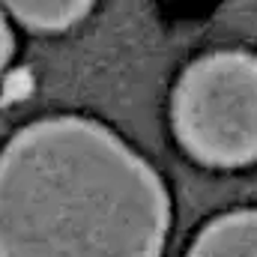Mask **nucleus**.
Listing matches in <instances>:
<instances>
[{"instance_id": "obj_6", "label": "nucleus", "mask_w": 257, "mask_h": 257, "mask_svg": "<svg viewBox=\"0 0 257 257\" xmlns=\"http://www.w3.org/2000/svg\"><path fill=\"white\" fill-rule=\"evenodd\" d=\"M9 54H12V33H9V27L3 24V63L9 60Z\"/></svg>"}, {"instance_id": "obj_2", "label": "nucleus", "mask_w": 257, "mask_h": 257, "mask_svg": "<svg viewBox=\"0 0 257 257\" xmlns=\"http://www.w3.org/2000/svg\"><path fill=\"white\" fill-rule=\"evenodd\" d=\"M171 120L180 144L203 165L257 162V57L212 51L194 60L174 87Z\"/></svg>"}, {"instance_id": "obj_5", "label": "nucleus", "mask_w": 257, "mask_h": 257, "mask_svg": "<svg viewBox=\"0 0 257 257\" xmlns=\"http://www.w3.org/2000/svg\"><path fill=\"white\" fill-rule=\"evenodd\" d=\"M30 87H33V81H30L27 72L9 75V78H6V87H3V102H15V99H21Z\"/></svg>"}, {"instance_id": "obj_4", "label": "nucleus", "mask_w": 257, "mask_h": 257, "mask_svg": "<svg viewBox=\"0 0 257 257\" xmlns=\"http://www.w3.org/2000/svg\"><path fill=\"white\" fill-rule=\"evenodd\" d=\"M93 3H21V0H9L6 9L27 27L39 30V33H60L66 27L78 24Z\"/></svg>"}, {"instance_id": "obj_1", "label": "nucleus", "mask_w": 257, "mask_h": 257, "mask_svg": "<svg viewBox=\"0 0 257 257\" xmlns=\"http://www.w3.org/2000/svg\"><path fill=\"white\" fill-rule=\"evenodd\" d=\"M171 197L96 120L48 117L0 159V257H162Z\"/></svg>"}, {"instance_id": "obj_3", "label": "nucleus", "mask_w": 257, "mask_h": 257, "mask_svg": "<svg viewBox=\"0 0 257 257\" xmlns=\"http://www.w3.org/2000/svg\"><path fill=\"white\" fill-rule=\"evenodd\" d=\"M186 257H257V206L212 218Z\"/></svg>"}]
</instances>
